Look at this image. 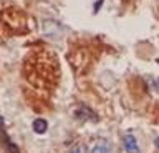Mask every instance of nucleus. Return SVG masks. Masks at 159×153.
<instances>
[{
    "label": "nucleus",
    "mask_w": 159,
    "mask_h": 153,
    "mask_svg": "<svg viewBox=\"0 0 159 153\" xmlns=\"http://www.w3.org/2000/svg\"><path fill=\"white\" fill-rule=\"evenodd\" d=\"M70 153H86V146L84 145H80V146H75Z\"/></svg>",
    "instance_id": "nucleus-4"
},
{
    "label": "nucleus",
    "mask_w": 159,
    "mask_h": 153,
    "mask_svg": "<svg viewBox=\"0 0 159 153\" xmlns=\"http://www.w3.org/2000/svg\"><path fill=\"white\" fill-rule=\"evenodd\" d=\"M91 153H113V151H111V148H109L106 143H98V145L93 148Z\"/></svg>",
    "instance_id": "nucleus-3"
},
{
    "label": "nucleus",
    "mask_w": 159,
    "mask_h": 153,
    "mask_svg": "<svg viewBox=\"0 0 159 153\" xmlns=\"http://www.w3.org/2000/svg\"><path fill=\"white\" fill-rule=\"evenodd\" d=\"M154 143H156V146L159 148V138H156V141H154Z\"/></svg>",
    "instance_id": "nucleus-5"
},
{
    "label": "nucleus",
    "mask_w": 159,
    "mask_h": 153,
    "mask_svg": "<svg viewBox=\"0 0 159 153\" xmlns=\"http://www.w3.org/2000/svg\"><path fill=\"white\" fill-rule=\"evenodd\" d=\"M2 125H3V118L0 117V127H2Z\"/></svg>",
    "instance_id": "nucleus-6"
},
{
    "label": "nucleus",
    "mask_w": 159,
    "mask_h": 153,
    "mask_svg": "<svg viewBox=\"0 0 159 153\" xmlns=\"http://www.w3.org/2000/svg\"><path fill=\"white\" fill-rule=\"evenodd\" d=\"M123 141H124V150H126V153H139V145H138V140L134 135H131V133L124 135Z\"/></svg>",
    "instance_id": "nucleus-1"
},
{
    "label": "nucleus",
    "mask_w": 159,
    "mask_h": 153,
    "mask_svg": "<svg viewBox=\"0 0 159 153\" xmlns=\"http://www.w3.org/2000/svg\"><path fill=\"white\" fill-rule=\"evenodd\" d=\"M157 63H159V58H157Z\"/></svg>",
    "instance_id": "nucleus-7"
},
{
    "label": "nucleus",
    "mask_w": 159,
    "mask_h": 153,
    "mask_svg": "<svg viewBox=\"0 0 159 153\" xmlns=\"http://www.w3.org/2000/svg\"><path fill=\"white\" fill-rule=\"evenodd\" d=\"M47 128H48V123L45 122L43 118H37V120L33 122V131L35 133H40V135H42V133L47 131Z\"/></svg>",
    "instance_id": "nucleus-2"
}]
</instances>
